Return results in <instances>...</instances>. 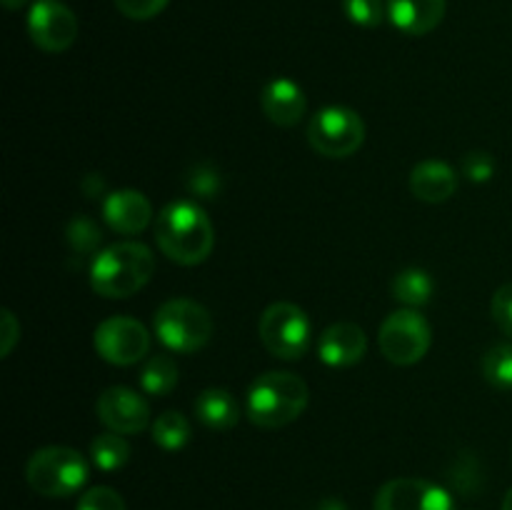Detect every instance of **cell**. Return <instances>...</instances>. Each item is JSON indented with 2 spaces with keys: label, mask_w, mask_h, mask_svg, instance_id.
Masks as SVG:
<instances>
[{
  "label": "cell",
  "mask_w": 512,
  "mask_h": 510,
  "mask_svg": "<svg viewBox=\"0 0 512 510\" xmlns=\"http://www.w3.org/2000/svg\"><path fill=\"white\" fill-rule=\"evenodd\" d=\"M155 240L168 260L198 265L208 260L215 245V230L208 213L193 200H173L155 220Z\"/></svg>",
  "instance_id": "1"
},
{
  "label": "cell",
  "mask_w": 512,
  "mask_h": 510,
  "mask_svg": "<svg viewBox=\"0 0 512 510\" xmlns=\"http://www.w3.org/2000/svg\"><path fill=\"white\" fill-rule=\"evenodd\" d=\"M153 273V250L135 240H123L95 255L90 265V288L103 298H130L150 283Z\"/></svg>",
  "instance_id": "2"
},
{
  "label": "cell",
  "mask_w": 512,
  "mask_h": 510,
  "mask_svg": "<svg viewBox=\"0 0 512 510\" xmlns=\"http://www.w3.org/2000/svg\"><path fill=\"white\" fill-rule=\"evenodd\" d=\"M308 383L288 370H270L253 380L245 398V415L258 428L275 430L290 425L308 408Z\"/></svg>",
  "instance_id": "3"
},
{
  "label": "cell",
  "mask_w": 512,
  "mask_h": 510,
  "mask_svg": "<svg viewBox=\"0 0 512 510\" xmlns=\"http://www.w3.org/2000/svg\"><path fill=\"white\" fill-rule=\"evenodd\" d=\"M88 460L68 445H48L30 455L25 478L45 498H68L88 483Z\"/></svg>",
  "instance_id": "4"
},
{
  "label": "cell",
  "mask_w": 512,
  "mask_h": 510,
  "mask_svg": "<svg viewBox=\"0 0 512 510\" xmlns=\"http://www.w3.org/2000/svg\"><path fill=\"white\" fill-rule=\"evenodd\" d=\"M155 335L173 353H195L213 338L208 308L190 298H170L155 310Z\"/></svg>",
  "instance_id": "5"
},
{
  "label": "cell",
  "mask_w": 512,
  "mask_h": 510,
  "mask_svg": "<svg viewBox=\"0 0 512 510\" xmlns=\"http://www.w3.org/2000/svg\"><path fill=\"white\" fill-rule=\"evenodd\" d=\"M258 333L270 355L283 360H298L308 353L313 325L300 305L273 303L260 315Z\"/></svg>",
  "instance_id": "6"
},
{
  "label": "cell",
  "mask_w": 512,
  "mask_h": 510,
  "mask_svg": "<svg viewBox=\"0 0 512 510\" xmlns=\"http://www.w3.org/2000/svg\"><path fill=\"white\" fill-rule=\"evenodd\" d=\"M308 143L325 158H348L365 143L363 118L343 105H328L310 120Z\"/></svg>",
  "instance_id": "7"
},
{
  "label": "cell",
  "mask_w": 512,
  "mask_h": 510,
  "mask_svg": "<svg viewBox=\"0 0 512 510\" xmlns=\"http://www.w3.org/2000/svg\"><path fill=\"white\" fill-rule=\"evenodd\" d=\"M433 343V330L428 320L413 308L390 313L378 333L380 353L393 365H415L428 355Z\"/></svg>",
  "instance_id": "8"
},
{
  "label": "cell",
  "mask_w": 512,
  "mask_h": 510,
  "mask_svg": "<svg viewBox=\"0 0 512 510\" xmlns=\"http://www.w3.org/2000/svg\"><path fill=\"white\" fill-rule=\"evenodd\" d=\"M93 345L95 353L105 363L128 368V365H135L148 358L150 333L140 320L128 318V315H113V318L103 320L95 328Z\"/></svg>",
  "instance_id": "9"
},
{
  "label": "cell",
  "mask_w": 512,
  "mask_h": 510,
  "mask_svg": "<svg viewBox=\"0 0 512 510\" xmlns=\"http://www.w3.org/2000/svg\"><path fill=\"white\" fill-rule=\"evenodd\" d=\"M28 33L45 53H63L78 38V18L60 0H35L28 15Z\"/></svg>",
  "instance_id": "10"
},
{
  "label": "cell",
  "mask_w": 512,
  "mask_h": 510,
  "mask_svg": "<svg viewBox=\"0 0 512 510\" xmlns=\"http://www.w3.org/2000/svg\"><path fill=\"white\" fill-rule=\"evenodd\" d=\"M375 510H455L445 488L423 478L388 480L375 495Z\"/></svg>",
  "instance_id": "11"
},
{
  "label": "cell",
  "mask_w": 512,
  "mask_h": 510,
  "mask_svg": "<svg viewBox=\"0 0 512 510\" xmlns=\"http://www.w3.org/2000/svg\"><path fill=\"white\" fill-rule=\"evenodd\" d=\"M95 413L105 428L120 435H135L148 428L150 423L148 400L135 390L123 388V385H115V388L100 393Z\"/></svg>",
  "instance_id": "12"
},
{
  "label": "cell",
  "mask_w": 512,
  "mask_h": 510,
  "mask_svg": "<svg viewBox=\"0 0 512 510\" xmlns=\"http://www.w3.org/2000/svg\"><path fill=\"white\" fill-rule=\"evenodd\" d=\"M368 353L365 330L355 323H333L323 330L318 355L328 368H350Z\"/></svg>",
  "instance_id": "13"
},
{
  "label": "cell",
  "mask_w": 512,
  "mask_h": 510,
  "mask_svg": "<svg viewBox=\"0 0 512 510\" xmlns=\"http://www.w3.org/2000/svg\"><path fill=\"white\" fill-rule=\"evenodd\" d=\"M153 218V205L140 190H115L103 200V220L120 235L145 230Z\"/></svg>",
  "instance_id": "14"
},
{
  "label": "cell",
  "mask_w": 512,
  "mask_h": 510,
  "mask_svg": "<svg viewBox=\"0 0 512 510\" xmlns=\"http://www.w3.org/2000/svg\"><path fill=\"white\" fill-rule=\"evenodd\" d=\"M260 105H263V113L268 115L270 123L280 125V128L298 125L308 110L303 88L290 78L270 80L260 93Z\"/></svg>",
  "instance_id": "15"
},
{
  "label": "cell",
  "mask_w": 512,
  "mask_h": 510,
  "mask_svg": "<svg viewBox=\"0 0 512 510\" xmlns=\"http://www.w3.org/2000/svg\"><path fill=\"white\" fill-rule=\"evenodd\" d=\"M388 18L405 35H428L443 23L445 0H388Z\"/></svg>",
  "instance_id": "16"
},
{
  "label": "cell",
  "mask_w": 512,
  "mask_h": 510,
  "mask_svg": "<svg viewBox=\"0 0 512 510\" xmlns=\"http://www.w3.org/2000/svg\"><path fill=\"white\" fill-rule=\"evenodd\" d=\"M410 190L423 203H445L458 190V173L443 160H423L410 173Z\"/></svg>",
  "instance_id": "17"
},
{
  "label": "cell",
  "mask_w": 512,
  "mask_h": 510,
  "mask_svg": "<svg viewBox=\"0 0 512 510\" xmlns=\"http://www.w3.org/2000/svg\"><path fill=\"white\" fill-rule=\"evenodd\" d=\"M195 415L210 430H230L240 420V405L225 388H208L195 400Z\"/></svg>",
  "instance_id": "18"
},
{
  "label": "cell",
  "mask_w": 512,
  "mask_h": 510,
  "mask_svg": "<svg viewBox=\"0 0 512 510\" xmlns=\"http://www.w3.org/2000/svg\"><path fill=\"white\" fill-rule=\"evenodd\" d=\"M138 380L145 393L163 398V395L173 393L175 385H178V365H175V360L168 353L148 355L143 360Z\"/></svg>",
  "instance_id": "19"
},
{
  "label": "cell",
  "mask_w": 512,
  "mask_h": 510,
  "mask_svg": "<svg viewBox=\"0 0 512 510\" xmlns=\"http://www.w3.org/2000/svg\"><path fill=\"white\" fill-rule=\"evenodd\" d=\"M435 283L430 278L428 270L420 268H408L400 270L398 275L393 278V295L395 300H400L408 308H423V305L430 303L433 298Z\"/></svg>",
  "instance_id": "20"
},
{
  "label": "cell",
  "mask_w": 512,
  "mask_h": 510,
  "mask_svg": "<svg viewBox=\"0 0 512 510\" xmlns=\"http://www.w3.org/2000/svg\"><path fill=\"white\" fill-rule=\"evenodd\" d=\"M90 458H93L95 468L105 470V473H115V470L125 468L130 460V443L120 433L98 435L90 445Z\"/></svg>",
  "instance_id": "21"
},
{
  "label": "cell",
  "mask_w": 512,
  "mask_h": 510,
  "mask_svg": "<svg viewBox=\"0 0 512 510\" xmlns=\"http://www.w3.org/2000/svg\"><path fill=\"white\" fill-rule=\"evenodd\" d=\"M190 423L185 415H180L178 410H165L163 415L153 420V440L158 448L175 453V450H183L190 443Z\"/></svg>",
  "instance_id": "22"
},
{
  "label": "cell",
  "mask_w": 512,
  "mask_h": 510,
  "mask_svg": "<svg viewBox=\"0 0 512 510\" xmlns=\"http://www.w3.org/2000/svg\"><path fill=\"white\" fill-rule=\"evenodd\" d=\"M483 375L493 388L512 390V343H500L485 353Z\"/></svg>",
  "instance_id": "23"
},
{
  "label": "cell",
  "mask_w": 512,
  "mask_h": 510,
  "mask_svg": "<svg viewBox=\"0 0 512 510\" xmlns=\"http://www.w3.org/2000/svg\"><path fill=\"white\" fill-rule=\"evenodd\" d=\"M350 23L360 28H378L388 15V0H343Z\"/></svg>",
  "instance_id": "24"
},
{
  "label": "cell",
  "mask_w": 512,
  "mask_h": 510,
  "mask_svg": "<svg viewBox=\"0 0 512 510\" xmlns=\"http://www.w3.org/2000/svg\"><path fill=\"white\" fill-rule=\"evenodd\" d=\"M75 510H128V508H125V500L118 490L98 485V488H90L80 495L78 508Z\"/></svg>",
  "instance_id": "25"
},
{
  "label": "cell",
  "mask_w": 512,
  "mask_h": 510,
  "mask_svg": "<svg viewBox=\"0 0 512 510\" xmlns=\"http://www.w3.org/2000/svg\"><path fill=\"white\" fill-rule=\"evenodd\" d=\"M460 170H463V175L470 183H488L495 175V158L490 153H485V150H473V153H468L463 158Z\"/></svg>",
  "instance_id": "26"
},
{
  "label": "cell",
  "mask_w": 512,
  "mask_h": 510,
  "mask_svg": "<svg viewBox=\"0 0 512 510\" xmlns=\"http://www.w3.org/2000/svg\"><path fill=\"white\" fill-rule=\"evenodd\" d=\"M170 0H115V8L130 20H150L165 10Z\"/></svg>",
  "instance_id": "27"
},
{
  "label": "cell",
  "mask_w": 512,
  "mask_h": 510,
  "mask_svg": "<svg viewBox=\"0 0 512 510\" xmlns=\"http://www.w3.org/2000/svg\"><path fill=\"white\" fill-rule=\"evenodd\" d=\"M68 240L78 253H90V250H95V245H98L100 233L90 220L75 218L73 225L68 228Z\"/></svg>",
  "instance_id": "28"
},
{
  "label": "cell",
  "mask_w": 512,
  "mask_h": 510,
  "mask_svg": "<svg viewBox=\"0 0 512 510\" xmlns=\"http://www.w3.org/2000/svg\"><path fill=\"white\" fill-rule=\"evenodd\" d=\"M493 318L498 323V328L503 330L512 343V283H505L503 288H498V293L493 295Z\"/></svg>",
  "instance_id": "29"
},
{
  "label": "cell",
  "mask_w": 512,
  "mask_h": 510,
  "mask_svg": "<svg viewBox=\"0 0 512 510\" xmlns=\"http://www.w3.org/2000/svg\"><path fill=\"white\" fill-rule=\"evenodd\" d=\"M188 188L193 190L200 198H213L215 190L220 188V178L215 170H210L208 165H198L195 173L188 175Z\"/></svg>",
  "instance_id": "30"
},
{
  "label": "cell",
  "mask_w": 512,
  "mask_h": 510,
  "mask_svg": "<svg viewBox=\"0 0 512 510\" xmlns=\"http://www.w3.org/2000/svg\"><path fill=\"white\" fill-rule=\"evenodd\" d=\"M20 340V323L10 310L0 313V358H8Z\"/></svg>",
  "instance_id": "31"
},
{
  "label": "cell",
  "mask_w": 512,
  "mask_h": 510,
  "mask_svg": "<svg viewBox=\"0 0 512 510\" xmlns=\"http://www.w3.org/2000/svg\"><path fill=\"white\" fill-rule=\"evenodd\" d=\"M28 3V0H3V5L8 10H18V8H23V5Z\"/></svg>",
  "instance_id": "32"
},
{
  "label": "cell",
  "mask_w": 512,
  "mask_h": 510,
  "mask_svg": "<svg viewBox=\"0 0 512 510\" xmlns=\"http://www.w3.org/2000/svg\"><path fill=\"white\" fill-rule=\"evenodd\" d=\"M503 510H512V488L505 493V500H503Z\"/></svg>",
  "instance_id": "33"
},
{
  "label": "cell",
  "mask_w": 512,
  "mask_h": 510,
  "mask_svg": "<svg viewBox=\"0 0 512 510\" xmlns=\"http://www.w3.org/2000/svg\"><path fill=\"white\" fill-rule=\"evenodd\" d=\"M320 510H345L343 503H325Z\"/></svg>",
  "instance_id": "34"
}]
</instances>
